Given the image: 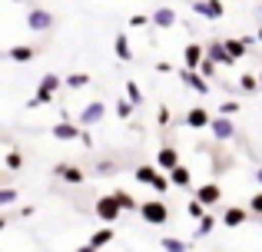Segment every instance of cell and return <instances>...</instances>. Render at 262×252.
<instances>
[{
  "label": "cell",
  "mask_w": 262,
  "mask_h": 252,
  "mask_svg": "<svg viewBox=\"0 0 262 252\" xmlns=\"http://www.w3.org/2000/svg\"><path fill=\"white\" fill-rule=\"evenodd\" d=\"M256 40H259V43H262V27H259V33H256Z\"/></svg>",
  "instance_id": "cell-45"
},
{
  "label": "cell",
  "mask_w": 262,
  "mask_h": 252,
  "mask_svg": "<svg viewBox=\"0 0 262 252\" xmlns=\"http://www.w3.org/2000/svg\"><path fill=\"white\" fill-rule=\"evenodd\" d=\"M80 143H83V146L90 149V146H93V136H90V129H83V133H80Z\"/></svg>",
  "instance_id": "cell-39"
},
{
  "label": "cell",
  "mask_w": 262,
  "mask_h": 252,
  "mask_svg": "<svg viewBox=\"0 0 262 252\" xmlns=\"http://www.w3.org/2000/svg\"><path fill=\"white\" fill-rule=\"evenodd\" d=\"M192 10L206 20H223L226 17V4L223 0H192Z\"/></svg>",
  "instance_id": "cell-11"
},
{
  "label": "cell",
  "mask_w": 262,
  "mask_h": 252,
  "mask_svg": "<svg viewBox=\"0 0 262 252\" xmlns=\"http://www.w3.org/2000/svg\"><path fill=\"white\" fill-rule=\"evenodd\" d=\"M212 229H216V216H212V213H206L203 219L196 222V239H206V236H209Z\"/></svg>",
  "instance_id": "cell-28"
},
{
  "label": "cell",
  "mask_w": 262,
  "mask_h": 252,
  "mask_svg": "<svg viewBox=\"0 0 262 252\" xmlns=\"http://www.w3.org/2000/svg\"><path fill=\"white\" fill-rule=\"evenodd\" d=\"M133 179L140 182V186H149L156 196H166L169 189H173L169 176L163 173V169H156V163H143V166H136L133 169Z\"/></svg>",
  "instance_id": "cell-1"
},
{
  "label": "cell",
  "mask_w": 262,
  "mask_h": 252,
  "mask_svg": "<svg viewBox=\"0 0 262 252\" xmlns=\"http://www.w3.org/2000/svg\"><path fill=\"white\" fill-rule=\"evenodd\" d=\"M77 252H96V249H93V246H90V242H86V246H80Z\"/></svg>",
  "instance_id": "cell-43"
},
{
  "label": "cell",
  "mask_w": 262,
  "mask_h": 252,
  "mask_svg": "<svg viewBox=\"0 0 262 252\" xmlns=\"http://www.w3.org/2000/svg\"><path fill=\"white\" fill-rule=\"evenodd\" d=\"M17 202V189L13 186H0V206H13Z\"/></svg>",
  "instance_id": "cell-36"
},
{
  "label": "cell",
  "mask_w": 262,
  "mask_h": 252,
  "mask_svg": "<svg viewBox=\"0 0 262 252\" xmlns=\"http://www.w3.org/2000/svg\"><path fill=\"white\" fill-rule=\"evenodd\" d=\"M126 24H129V30H146L149 27V13H133Z\"/></svg>",
  "instance_id": "cell-35"
},
{
  "label": "cell",
  "mask_w": 262,
  "mask_h": 252,
  "mask_svg": "<svg viewBox=\"0 0 262 252\" xmlns=\"http://www.w3.org/2000/svg\"><path fill=\"white\" fill-rule=\"evenodd\" d=\"M27 27H30L33 33L53 30V13L47 10V7H30V10H27Z\"/></svg>",
  "instance_id": "cell-6"
},
{
  "label": "cell",
  "mask_w": 262,
  "mask_h": 252,
  "mask_svg": "<svg viewBox=\"0 0 262 252\" xmlns=\"http://www.w3.org/2000/svg\"><path fill=\"white\" fill-rule=\"evenodd\" d=\"M186 213H189V216H192V219H196V222H199V219H203V216H206V213H209V209H206V206H203V202H199V199H196V196H192V199H189V202H186Z\"/></svg>",
  "instance_id": "cell-32"
},
{
  "label": "cell",
  "mask_w": 262,
  "mask_h": 252,
  "mask_svg": "<svg viewBox=\"0 0 262 252\" xmlns=\"http://www.w3.org/2000/svg\"><path fill=\"white\" fill-rule=\"evenodd\" d=\"M249 209L246 206H226L223 209V226L226 229H239V226H246V222H249Z\"/></svg>",
  "instance_id": "cell-13"
},
{
  "label": "cell",
  "mask_w": 262,
  "mask_h": 252,
  "mask_svg": "<svg viewBox=\"0 0 262 252\" xmlns=\"http://www.w3.org/2000/svg\"><path fill=\"white\" fill-rule=\"evenodd\" d=\"M113 169H116L113 163H100V166H96V173H113Z\"/></svg>",
  "instance_id": "cell-40"
},
{
  "label": "cell",
  "mask_w": 262,
  "mask_h": 252,
  "mask_svg": "<svg viewBox=\"0 0 262 252\" xmlns=\"http://www.w3.org/2000/svg\"><path fill=\"white\" fill-rule=\"evenodd\" d=\"M203 60H206V43H186L183 47V66L186 70H199Z\"/></svg>",
  "instance_id": "cell-15"
},
{
  "label": "cell",
  "mask_w": 262,
  "mask_h": 252,
  "mask_svg": "<svg viewBox=\"0 0 262 252\" xmlns=\"http://www.w3.org/2000/svg\"><path fill=\"white\" fill-rule=\"evenodd\" d=\"M179 83H183L186 90H192L196 97H209V80H206L199 70H186L183 66V70H179Z\"/></svg>",
  "instance_id": "cell-4"
},
{
  "label": "cell",
  "mask_w": 262,
  "mask_h": 252,
  "mask_svg": "<svg viewBox=\"0 0 262 252\" xmlns=\"http://www.w3.org/2000/svg\"><path fill=\"white\" fill-rule=\"evenodd\" d=\"M140 216H143V222L146 226H166L169 222V206H166V199H146V202H140Z\"/></svg>",
  "instance_id": "cell-2"
},
{
  "label": "cell",
  "mask_w": 262,
  "mask_h": 252,
  "mask_svg": "<svg viewBox=\"0 0 262 252\" xmlns=\"http://www.w3.org/2000/svg\"><path fill=\"white\" fill-rule=\"evenodd\" d=\"M206 60H212V63L223 66V70H232V66H236V60L226 53L223 40H209V43H206Z\"/></svg>",
  "instance_id": "cell-7"
},
{
  "label": "cell",
  "mask_w": 262,
  "mask_h": 252,
  "mask_svg": "<svg viewBox=\"0 0 262 252\" xmlns=\"http://www.w3.org/2000/svg\"><path fill=\"white\" fill-rule=\"evenodd\" d=\"M113 236H116V233H113V226H103V229H96V233L90 236V246L100 252L103 246H110V242H113Z\"/></svg>",
  "instance_id": "cell-23"
},
{
  "label": "cell",
  "mask_w": 262,
  "mask_h": 252,
  "mask_svg": "<svg viewBox=\"0 0 262 252\" xmlns=\"http://www.w3.org/2000/svg\"><path fill=\"white\" fill-rule=\"evenodd\" d=\"M53 176L63 179V182H70V186H80V182L86 179V173L80 166H73V163H57V166H53Z\"/></svg>",
  "instance_id": "cell-12"
},
{
  "label": "cell",
  "mask_w": 262,
  "mask_h": 252,
  "mask_svg": "<svg viewBox=\"0 0 262 252\" xmlns=\"http://www.w3.org/2000/svg\"><path fill=\"white\" fill-rule=\"evenodd\" d=\"M13 4H24V0H13Z\"/></svg>",
  "instance_id": "cell-50"
},
{
  "label": "cell",
  "mask_w": 262,
  "mask_h": 252,
  "mask_svg": "<svg viewBox=\"0 0 262 252\" xmlns=\"http://www.w3.org/2000/svg\"><path fill=\"white\" fill-rule=\"evenodd\" d=\"M126 100L133 106H143V90H140V83H136V80H126Z\"/></svg>",
  "instance_id": "cell-30"
},
{
  "label": "cell",
  "mask_w": 262,
  "mask_h": 252,
  "mask_svg": "<svg viewBox=\"0 0 262 252\" xmlns=\"http://www.w3.org/2000/svg\"><path fill=\"white\" fill-rule=\"evenodd\" d=\"M259 229H262V216H259Z\"/></svg>",
  "instance_id": "cell-49"
},
{
  "label": "cell",
  "mask_w": 262,
  "mask_h": 252,
  "mask_svg": "<svg viewBox=\"0 0 262 252\" xmlns=\"http://www.w3.org/2000/svg\"><path fill=\"white\" fill-rule=\"evenodd\" d=\"M256 73H259V90H262V70H256Z\"/></svg>",
  "instance_id": "cell-46"
},
{
  "label": "cell",
  "mask_w": 262,
  "mask_h": 252,
  "mask_svg": "<svg viewBox=\"0 0 262 252\" xmlns=\"http://www.w3.org/2000/svg\"><path fill=\"white\" fill-rule=\"evenodd\" d=\"M236 86H239V90H243V93H259V73H252V70L239 73Z\"/></svg>",
  "instance_id": "cell-24"
},
{
  "label": "cell",
  "mask_w": 262,
  "mask_h": 252,
  "mask_svg": "<svg viewBox=\"0 0 262 252\" xmlns=\"http://www.w3.org/2000/svg\"><path fill=\"white\" fill-rule=\"evenodd\" d=\"M90 73H70V77H63V86L67 90H83V86H90Z\"/></svg>",
  "instance_id": "cell-27"
},
{
  "label": "cell",
  "mask_w": 262,
  "mask_h": 252,
  "mask_svg": "<svg viewBox=\"0 0 262 252\" xmlns=\"http://www.w3.org/2000/svg\"><path fill=\"white\" fill-rule=\"evenodd\" d=\"M209 133L216 136L219 143H229L232 136H236V123H232V117H219L216 113V117L209 120Z\"/></svg>",
  "instance_id": "cell-8"
},
{
  "label": "cell",
  "mask_w": 262,
  "mask_h": 252,
  "mask_svg": "<svg viewBox=\"0 0 262 252\" xmlns=\"http://www.w3.org/2000/svg\"><path fill=\"white\" fill-rule=\"evenodd\" d=\"M110 196L116 199V206H120L123 213H140V199H136L133 193H126V189H113Z\"/></svg>",
  "instance_id": "cell-20"
},
{
  "label": "cell",
  "mask_w": 262,
  "mask_h": 252,
  "mask_svg": "<svg viewBox=\"0 0 262 252\" xmlns=\"http://www.w3.org/2000/svg\"><path fill=\"white\" fill-rule=\"evenodd\" d=\"M103 117H106V103H103V100H90L83 110H80L77 123L83 126V129H90V126H100V123H103Z\"/></svg>",
  "instance_id": "cell-3"
},
{
  "label": "cell",
  "mask_w": 262,
  "mask_h": 252,
  "mask_svg": "<svg viewBox=\"0 0 262 252\" xmlns=\"http://www.w3.org/2000/svg\"><path fill=\"white\" fill-rule=\"evenodd\" d=\"M113 53H116V60H123V63H129V60H133V47H129V37L123 30L113 37Z\"/></svg>",
  "instance_id": "cell-21"
},
{
  "label": "cell",
  "mask_w": 262,
  "mask_h": 252,
  "mask_svg": "<svg viewBox=\"0 0 262 252\" xmlns=\"http://www.w3.org/2000/svg\"><path fill=\"white\" fill-rule=\"evenodd\" d=\"M216 70H219V66L212 63V60H203V63H199V73H203L206 80H209V77H216Z\"/></svg>",
  "instance_id": "cell-38"
},
{
  "label": "cell",
  "mask_w": 262,
  "mask_h": 252,
  "mask_svg": "<svg viewBox=\"0 0 262 252\" xmlns=\"http://www.w3.org/2000/svg\"><path fill=\"white\" fill-rule=\"evenodd\" d=\"M179 166V149L176 146H163L160 153H156V169H163V173H169V169Z\"/></svg>",
  "instance_id": "cell-18"
},
{
  "label": "cell",
  "mask_w": 262,
  "mask_h": 252,
  "mask_svg": "<svg viewBox=\"0 0 262 252\" xmlns=\"http://www.w3.org/2000/svg\"><path fill=\"white\" fill-rule=\"evenodd\" d=\"M209 120H212V113L206 110V106H192V110H186L183 123L189 129H209Z\"/></svg>",
  "instance_id": "cell-16"
},
{
  "label": "cell",
  "mask_w": 262,
  "mask_h": 252,
  "mask_svg": "<svg viewBox=\"0 0 262 252\" xmlns=\"http://www.w3.org/2000/svg\"><path fill=\"white\" fill-rule=\"evenodd\" d=\"M166 176H169V182H173L176 189H189V186H192V169L186 166V163H179V166L169 169Z\"/></svg>",
  "instance_id": "cell-19"
},
{
  "label": "cell",
  "mask_w": 262,
  "mask_h": 252,
  "mask_svg": "<svg viewBox=\"0 0 262 252\" xmlns=\"http://www.w3.org/2000/svg\"><path fill=\"white\" fill-rule=\"evenodd\" d=\"M239 110H243L239 100H223V103H219V117H236Z\"/></svg>",
  "instance_id": "cell-33"
},
{
  "label": "cell",
  "mask_w": 262,
  "mask_h": 252,
  "mask_svg": "<svg viewBox=\"0 0 262 252\" xmlns=\"http://www.w3.org/2000/svg\"><path fill=\"white\" fill-rule=\"evenodd\" d=\"M47 103H53V93L37 90V93H33V100H27V110H37V106H47Z\"/></svg>",
  "instance_id": "cell-31"
},
{
  "label": "cell",
  "mask_w": 262,
  "mask_h": 252,
  "mask_svg": "<svg viewBox=\"0 0 262 252\" xmlns=\"http://www.w3.org/2000/svg\"><path fill=\"white\" fill-rule=\"evenodd\" d=\"M259 17H262V0H259Z\"/></svg>",
  "instance_id": "cell-48"
},
{
  "label": "cell",
  "mask_w": 262,
  "mask_h": 252,
  "mask_svg": "<svg viewBox=\"0 0 262 252\" xmlns=\"http://www.w3.org/2000/svg\"><path fill=\"white\" fill-rule=\"evenodd\" d=\"M113 110H116V117H120L123 123H129V120H133V113H136V106L129 103L126 97H123V100H116V106H113Z\"/></svg>",
  "instance_id": "cell-29"
},
{
  "label": "cell",
  "mask_w": 262,
  "mask_h": 252,
  "mask_svg": "<svg viewBox=\"0 0 262 252\" xmlns=\"http://www.w3.org/2000/svg\"><path fill=\"white\" fill-rule=\"evenodd\" d=\"M176 10H173V7H156V10L153 13H149V24H153L156 27V30H173V27H176Z\"/></svg>",
  "instance_id": "cell-14"
},
{
  "label": "cell",
  "mask_w": 262,
  "mask_h": 252,
  "mask_svg": "<svg viewBox=\"0 0 262 252\" xmlns=\"http://www.w3.org/2000/svg\"><path fill=\"white\" fill-rule=\"evenodd\" d=\"M223 47H226V53H229L236 63L249 57V47H246V40H243V37H239V40H232V37H229V40H223Z\"/></svg>",
  "instance_id": "cell-22"
},
{
  "label": "cell",
  "mask_w": 262,
  "mask_h": 252,
  "mask_svg": "<svg viewBox=\"0 0 262 252\" xmlns=\"http://www.w3.org/2000/svg\"><path fill=\"white\" fill-rule=\"evenodd\" d=\"M196 199L203 202L206 209H209V206H219V202H223V186H219V182H212V179H206L203 186H196Z\"/></svg>",
  "instance_id": "cell-10"
},
{
  "label": "cell",
  "mask_w": 262,
  "mask_h": 252,
  "mask_svg": "<svg viewBox=\"0 0 262 252\" xmlns=\"http://www.w3.org/2000/svg\"><path fill=\"white\" fill-rule=\"evenodd\" d=\"M160 123H163V126L169 123V110H166V106H160Z\"/></svg>",
  "instance_id": "cell-41"
},
{
  "label": "cell",
  "mask_w": 262,
  "mask_h": 252,
  "mask_svg": "<svg viewBox=\"0 0 262 252\" xmlns=\"http://www.w3.org/2000/svg\"><path fill=\"white\" fill-rule=\"evenodd\" d=\"M4 229H7V216H0V233H4Z\"/></svg>",
  "instance_id": "cell-44"
},
{
  "label": "cell",
  "mask_w": 262,
  "mask_h": 252,
  "mask_svg": "<svg viewBox=\"0 0 262 252\" xmlns=\"http://www.w3.org/2000/svg\"><path fill=\"white\" fill-rule=\"evenodd\" d=\"M246 209H249V213H252V216H256V219H259V216H262V189H259V193H256V196H252V199H249V202H246Z\"/></svg>",
  "instance_id": "cell-37"
},
{
  "label": "cell",
  "mask_w": 262,
  "mask_h": 252,
  "mask_svg": "<svg viewBox=\"0 0 262 252\" xmlns=\"http://www.w3.org/2000/svg\"><path fill=\"white\" fill-rule=\"evenodd\" d=\"M93 213H96V219H100L103 226H113V222L123 216V209L116 206L113 196H100V199H96V209H93Z\"/></svg>",
  "instance_id": "cell-5"
},
{
  "label": "cell",
  "mask_w": 262,
  "mask_h": 252,
  "mask_svg": "<svg viewBox=\"0 0 262 252\" xmlns=\"http://www.w3.org/2000/svg\"><path fill=\"white\" fill-rule=\"evenodd\" d=\"M160 246H163V252H189V242H183L179 236H163Z\"/></svg>",
  "instance_id": "cell-26"
},
{
  "label": "cell",
  "mask_w": 262,
  "mask_h": 252,
  "mask_svg": "<svg viewBox=\"0 0 262 252\" xmlns=\"http://www.w3.org/2000/svg\"><path fill=\"white\" fill-rule=\"evenodd\" d=\"M50 133H53V140H60V143H73V140H80V133H83V126H80V123L73 126L70 120H60V123L53 126Z\"/></svg>",
  "instance_id": "cell-17"
},
{
  "label": "cell",
  "mask_w": 262,
  "mask_h": 252,
  "mask_svg": "<svg viewBox=\"0 0 262 252\" xmlns=\"http://www.w3.org/2000/svg\"><path fill=\"white\" fill-rule=\"evenodd\" d=\"M4 57L13 60V63H30V60L40 57V47L37 43H17V47H7Z\"/></svg>",
  "instance_id": "cell-9"
},
{
  "label": "cell",
  "mask_w": 262,
  "mask_h": 252,
  "mask_svg": "<svg viewBox=\"0 0 262 252\" xmlns=\"http://www.w3.org/2000/svg\"><path fill=\"white\" fill-rule=\"evenodd\" d=\"M256 182H259V189H262V166H256Z\"/></svg>",
  "instance_id": "cell-42"
},
{
  "label": "cell",
  "mask_w": 262,
  "mask_h": 252,
  "mask_svg": "<svg viewBox=\"0 0 262 252\" xmlns=\"http://www.w3.org/2000/svg\"><path fill=\"white\" fill-rule=\"evenodd\" d=\"M7 169H10V173L24 169V153H20V149H10V153H7Z\"/></svg>",
  "instance_id": "cell-34"
},
{
  "label": "cell",
  "mask_w": 262,
  "mask_h": 252,
  "mask_svg": "<svg viewBox=\"0 0 262 252\" xmlns=\"http://www.w3.org/2000/svg\"><path fill=\"white\" fill-rule=\"evenodd\" d=\"M60 86H63V77H60V73H43V80H40L37 90H47V93H53V97H57Z\"/></svg>",
  "instance_id": "cell-25"
},
{
  "label": "cell",
  "mask_w": 262,
  "mask_h": 252,
  "mask_svg": "<svg viewBox=\"0 0 262 252\" xmlns=\"http://www.w3.org/2000/svg\"><path fill=\"white\" fill-rule=\"evenodd\" d=\"M0 186H7V176H0Z\"/></svg>",
  "instance_id": "cell-47"
}]
</instances>
